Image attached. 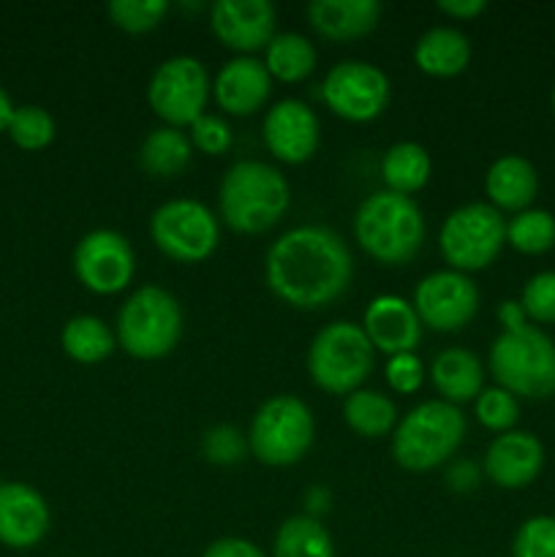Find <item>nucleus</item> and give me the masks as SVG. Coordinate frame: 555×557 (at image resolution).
<instances>
[{
  "mask_svg": "<svg viewBox=\"0 0 555 557\" xmlns=\"http://www.w3.org/2000/svg\"><path fill=\"white\" fill-rule=\"evenodd\" d=\"M506 245V221L490 201H471L446 215L439 248L449 270L479 272L493 264Z\"/></svg>",
  "mask_w": 555,
  "mask_h": 557,
  "instance_id": "nucleus-9",
  "label": "nucleus"
},
{
  "mask_svg": "<svg viewBox=\"0 0 555 557\" xmlns=\"http://www.w3.org/2000/svg\"><path fill=\"white\" fill-rule=\"evenodd\" d=\"M264 275L278 299L299 310H319L346 292L354 261L341 234L308 223L281 234L270 245Z\"/></svg>",
  "mask_w": 555,
  "mask_h": 557,
  "instance_id": "nucleus-1",
  "label": "nucleus"
},
{
  "mask_svg": "<svg viewBox=\"0 0 555 557\" xmlns=\"http://www.w3.org/2000/svg\"><path fill=\"white\" fill-rule=\"evenodd\" d=\"M278 11L270 0H218L210 9V30L234 52H259L275 38Z\"/></svg>",
  "mask_w": 555,
  "mask_h": 557,
  "instance_id": "nucleus-15",
  "label": "nucleus"
},
{
  "mask_svg": "<svg viewBox=\"0 0 555 557\" xmlns=\"http://www.w3.org/2000/svg\"><path fill=\"white\" fill-rule=\"evenodd\" d=\"M354 237L381 264H408L424 243V215L411 196L375 190L354 215Z\"/></svg>",
  "mask_w": 555,
  "mask_h": 557,
  "instance_id": "nucleus-3",
  "label": "nucleus"
},
{
  "mask_svg": "<svg viewBox=\"0 0 555 557\" xmlns=\"http://www.w3.org/2000/svg\"><path fill=\"white\" fill-rule=\"evenodd\" d=\"M201 557H267V555L261 553L254 542H248V539L226 536V539H215Z\"/></svg>",
  "mask_w": 555,
  "mask_h": 557,
  "instance_id": "nucleus-40",
  "label": "nucleus"
},
{
  "mask_svg": "<svg viewBox=\"0 0 555 557\" xmlns=\"http://www.w3.org/2000/svg\"><path fill=\"white\" fill-rule=\"evenodd\" d=\"M430 152L417 141H397L386 150L381 161V177H384L386 190L400 196H411L430 183Z\"/></svg>",
  "mask_w": 555,
  "mask_h": 557,
  "instance_id": "nucleus-25",
  "label": "nucleus"
},
{
  "mask_svg": "<svg viewBox=\"0 0 555 557\" xmlns=\"http://www.w3.org/2000/svg\"><path fill=\"white\" fill-rule=\"evenodd\" d=\"M136 270L134 248L114 228H96L85 234L74 250V272L92 294H120Z\"/></svg>",
  "mask_w": 555,
  "mask_h": 557,
  "instance_id": "nucleus-14",
  "label": "nucleus"
},
{
  "mask_svg": "<svg viewBox=\"0 0 555 557\" xmlns=\"http://www.w3.org/2000/svg\"><path fill=\"white\" fill-rule=\"evenodd\" d=\"M411 305L430 330L457 332L477 315L479 288L466 272L439 270L417 283Z\"/></svg>",
  "mask_w": 555,
  "mask_h": 557,
  "instance_id": "nucleus-13",
  "label": "nucleus"
},
{
  "mask_svg": "<svg viewBox=\"0 0 555 557\" xmlns=\"http://www.w3.org/2000/svg\"><path fill=\"white\" fill-rule=\"evenodd\" d=\"M381 11L379 0H313L308 5V20L321 38L354 41L375 30Z\"/></svg>",
  "mask_w": 555,
  "mask_h": 557,
  "instance_id": "nucleus-21",
  "label": "nucleus"
},
{
  "mask_svg": "<svg viewBox=\"0 0 555 557\" xmlns=\"http://www.w3.org/2000/svg\"><path fill=\"white\" fill-rule=\"evenodd\" d=\"M544 466L542 441L526 430L495 435L484 451V476L504 490H522L536 482Z\"/></svg>",
  "mask_w": 555,
  "mask_h": 557,
  "instance_id": "nucleus-17",
  "label": "nucleus"
},
{
  "mask_svg": "<svg viewBox=\"0 0 555 557\" xmlns=\"http://www.w3.org/2000/svg\"><path fill=\"white\" fill-rule=\"evenodd\" d=\"M183 335V310L161 286H141L118 313L120 348L134 359H161L174 351Z\"/></svg>",
  "mask_w": 555,
  "mask_h": 557,
  "instance_id": "nucleus-7",
  "label": "nucleus"
},
{
  "mask_svg": "<svg viewBox=\"0 0 555 557\" xmlns=\"http://www.w3.org/2000/svg\"><path fill=\"white\" fill-rule=\"evenodd\" d=\"M362 330L375 351L386 357L395 354H414L422 341V321L408 299L397 294H381L368 305L362 319Z\"/></svg>",
  "mask_w": 555,
  "mask_h": 557,
  "instance_id": "nucleus-18",
  "label": "nucleus"
},
{
  "mask_svg": "<svg viewBox=\"0 0 555 557\" xmlns=\"http://www.w3.org/2000/svg\"><path fill=\"white\" fill-rule=\"evenodd\" d=\"M488 9L484 0H441L439 11H444L452 20H477Z\"/></svg>",
  "mask_w": 555,
  "mask_h": 557,
  "instance_id": "nucleus-41",
  "label": "nucleus"
},
{
  "mask_svg": "<svg viewBox=\"0 0 555 557\" xmlns=\"http://www.w3.org/2000/svg\"><path fill=\"white\" fill-rule=\"evenodd\" d=\"M506 245L526 256H542L555 248V218L547 210H522L506 221Z\"/></svg>",
  "mask_w": 555,
  "mask_h": 557,
  "instance_id": "nucleus-31",
  "label": "nucleus"
},
{
  "mask_svg": "<svg viewBox=\"0 0 555 557\" xmlns=\"http://www.w3.org/2000/svg\"><path fill=\"white\" fill-rule=\"evenodd\" d=\"M272 557H335L332 536L319 520L308 515L288 517L275 533Z\"/></svg>",
  "mask_w": 555,
  "mask_h": 557,
  "instance_id": "nucleus-29",
  "label": "nucleus"
},
{
  "mask_svg": "<svg viewBox=\"0 0 555 557\" xmlns=\"http://www.w3.org/2000/svg\"><path fill=\"white\" fill-rule=\"evenodd\" d=\"M484 194L495 210L522 212L531 210L539 194V174L533 163L522 156H501L490 163L484 174Z\"/></svg>",
  "mask_w": 555,
  "mask_h": 557,
  "instance_id": "nucleus-22",
  "label": "nucleus"
},
{
  "mask_svg": "<svg viewBox=\"0 0 555 557\" xmlns=\"http://www.w3.org/2000/svg\"><path fill=\"white\" fill-rule=\"evenodd\" d=\"M488 364L495 384L515 397L555 395V341L539 326L501 332L490 346Z\"/></svg>",
  "mask_w": 555,
  "mask_h": 557,
  "instance_id": "nucleus-5",
  "label": "nucleus"
},
{
  "mask_svg": "<svg viewBox=\"0 0 555 557\" xmlns=\"http://www.w3.org/2000/svg\"><path fill=\"white\" fill-rule=\"evenodd\" d=\"M550 101H553V112H555V87H553V98H550Z\"/></svg>",
  "mask_w": 555,
  "mask_h": 557,
  "instance_id": "nucleus-44",
  "label": "nucleus"
},
{
  "mask_svg": "<svg viewBox=\"0 0 555 557\" xmlns=\"http://www.w3.org/2000/svg\"><path fill=\"white\" fill-rule=\"evenodd\" d=\"M343 419L348 428L365 438H381L397 422L395 403L375 389H357L343 403Z\"/></svg>",
  "mask_w": 555,
  "mask_h": 557,
  "instance_id": "nucleus-30",
  "label": "nucleus"
},
{
  "mask_svg": "<svg viewBox=\"0 0 555 557\" xmlns=\"http://www.w3.org/2000/svg\"><path fill=\"white\" fill-rule=\"evenodd\" d=\"M414 63L422 74L441 76V79L457 76L471 63V41L457 27H430L414 47Z\"/></svg>",
  "mask_w": 555,
  "mask_h": 557,
  "instance_id": "nucleus-24",
  "label": "nucleus"
},
{
  "mask_svg": "<svg viewBox=\"0 0 555 557\" xmlns=\"http://www.w3.org/2000/svg\"><path fill=\"white\" fill-rule=\"evenodd\" d=\"M498 321H501V326H504V332H515V330H522V326H528L526 310H522V305L515 302V299H506V302H501Z\"/></svg>",
  "mask_w": 555,
  "mask_h": 557,
  "instance_id": "nucleus-42",
  "label": "nucleus"
},
{
  "mask_svg": "<svg viewBox=\"0 0 555 557\" xmlns=\"http://www.w3.org/2000/svg\"><path fill=\"white\" fill-rule=\"evenodd\" d=\"M272 90V76L261 60L243 54L221 65L212 82V96L215 103L226 114L234 117H248L256 109L264 107Z\"/></svg>",
  "mask_w": 555,
  "mask_h": 557,
  "instance_id": "nucleus-19",
  "label": "nucleus"
},
{
  "mask_svg": "<svg viewBox=\"0 0 555 557\" xmlns=\"http://www.w3.org/2000/svg\"><path fill=\"white\" fill-rule=\"evenodd\" d=\"M466 438V417L446 400H424L400 419L392 435V457L411 473L444 466Z\"/></svg>",
  "mask_w": 555,
  "mask_h": 557,
  "instance_id": "nucleus-4",
  "label": "nucleus"
},
{
  "mask_svg": "<svg viewBox=\"0 0 555 557\" xmlns=\"http://www.w3.org/2000/svg\"><path fill=\"white\" fill-rule=\"evenodd\" d=\"M511 557H555V517H528L517 528Z\"/></svg>",
  "mask_w": 555,
  "mask_h": 557,
  "instance_id": "nucleus-35",
  "label": "nucleus"
},
{
  "mask_svg": "<svg viewBox=\"0 0 555 557\" xmlns=\"http://www.w3.org/2000/svg\"><path fill=\"white\" fill-rule=\"evenodd\" d=\"M264 65L272 79L303 82L316 69V47L299 33H275L264 49Z\"/></svg>",
  "mask_w": 555,
  "mask_h": 557,
  "instance_id": "nucleus-28",
  "label": "nucleus"
},
{
  "mask_svg": "<svg viewBox=\"0 0 555 557\" xmlns=\"http://www.w3.org/2000/svg\"><path fill=\"white\" fill-rule=\"evenodd\" d=\"M9 136L22 150H44L54 139V120L41 107H16L11 114Z\"/></svg>",
  "mask_w": 555,
  "mask_h": 557,
  "instance_id": "nucleus-33",
  "label": "nucleus"
},
{
  "mask_svg": "<svg viewBox=\"0 0 555 557\" xmlns=\"http://www.w3.org/2000/svg\"><path fill=\"white\" fill-rule=\"evenodd\" d=\"M288 199L286 177L264 161L232 163L218 188L223 223L239 234H261L275 226L286 215Z\"/></svg>",
  "mask_w": 555,
  "mask_h": 557,
  "instance_id": "nucleus-2",
  "label": "nucleus"
},
{
  "mask_svg": "<svg viewBox=\"0 0 555 557\" xmlns=\"http://www.w3.org/2000/svg\"><path fill=\"white\" fill-rule=\"evenodd\" d=\"M430 381L439 389L441 400L452 403H468L477 400L479 392L484 389V368L479 357L468 348H446L430 364Z\"/></svg>",
  "mask_w": 555,
  "mask_h": 557,
  "instance_id": "nucleus-23",
  "label": "nucleus"
},
{
  "mask_svg": "<svg viewBox=\"0 0 555 557\" xmlns=\"http://www.w3.org/2000/svg\"><path fill=\"white\" fill-rule=\"evenodd\" d=\"M150 237L163 256L183 264H196L218 248V218L196 199H172L150 218Z\"/></svg>",
  "mask_w": 555,
  "mask_h": 557,
  "instance_id": "nucleus-11",
  "label": "nucleus"
},
{
  "mask_svg": "<svg viewBox=\"0 0 555 557\" xmlns=\"http://www.w3.org/2000/svg\"><path fill=\"white\" fill-rule=\"evenodd\" d=\"M49 506L27 484H0V544L30 549L47 536Z\"/></svg>",
  "mask_w": 555,
  "mask_h": 557,
  "instance_id": "nucleus-20",
  "label": "nucleus"
},
{
  "mask_svg": "<svg viewBox=\"0 0 555 557\" xmlns=\"http://www.w3.org/2000/svg\"><path fill=\"white\" fill-rule=\"evenodd\" d=\"M264 145L278 161L305 163L319 150L321 128L313 109L299 98H283L264 114Z\"/></svg>",
  "mask_w": 555,
  "mask_h": 557,
  "instance_id": "nucleus-16",
  "label": "nucleus"
},
{
  "mask_svg": "<svg viewBox=\"0 0 555 557\" xmlns=\"http://www.w3.org/2000/svg\"><path fill=\"white\" fill-rule=\"evenodd\" d=\"M386 384L397 395H414L424 384V364L417 354H395L386 359Z\"/></svg>",
  "mask_w": 555,
  "mask_h": 557,
  "instance_id": "nucleus-39",
  "label": "nucleus"
},
{
  "mask_svg": "<svg viewBox=\"0 0 555 557\" xmlns=\"http://www.w3.org/2000/svg\"><path fill=\"white\" fill-rule=\"evenodd\" d=\"M190 156H194L190 136H185L180 128H172V125H161V128L150 131L141 141L139 166L156 177H177L190 163Z\"/></svg>",
  "mask_w": 555,
  "mask_h": 557,
  "instance_id": "nucleus-26",
  "label": "nucleus"
},
{
  "mask_svg": "<svg viewBox=\"0 0 555 557\" xmlns=\"http://www.w3.org/2000/svg\"><path fill=\"white\" fill-rule=\"evenodd\" d=\"M373 354L362 324L332 321L316 332L308 348V373L313 384L326 395H351L362 389L365 379L373 373Z\"/></svg>",
  "mask_w": 555,
  "mask_h": 557,
  "instance_id": "nucleus-6",
  "label": "nucleus"
},
{
  "mask_svg": "<svg viewBox=\"0 0 555 557\" xmlns=\"http://www.w3.org/2000/svg\"><path fill=\"white\" fill-rule=\"evenodd\" d=\"M14 109L16 107L11 103L9 92L0 87V134H3V131H9V123H11V114H14Z\"/></svg>",
  "mask_w": 555,
  "mask_h": 557,
  "instance_id": "nucleus-43",
  "label": "nucleus"
},
{
  "mask_svg": "<svg viewBox=\"0 0 555 557\" xmlns=\"http://www.w3.org/2000/svg\"><path fill=\"white\" fill-rule=\"evenodd\" d=\"M107 14L120 30L147 33L161 25L163 16L169 14V3L166 0H112Z\"/></svg>",
  "mask_w": 555,
  "mask_h": 557,
  "instance_id": "nucleus-34",
  "label": "nucleus"
},
{
  "mask_svg": "<svg viewBox=\"0 0 555 557\" xmlns=\"http://www.w3.org/2000/svg\"><path fill=\"white\" fill-rule=\"evenodd\" d=\"M316 422L308 403L294 395H278L261 403L248 430V451L270 468H286L303 460L313 444Z\"/></svg>",
  "mask_w": 555,
  "mask_h": 557,
  "instance_id": "nucleus-8",
  "label": "nucleus"
},
{
  "mask_svg": "<svg viewBox=\"0 0 555 557\" xmlns=\"http://www.w3.org/2000/svg\"><path fill=\"white\" fill-rule=\"evenodd\" d=\"M212 82L201 60L190 54H174L163 60L147 85V103L172 128L194 125L205 114Z\"/></svg>",
  "mask_w": 555,
  "mask_h": 557,
  "instance_id": "nucleus-10",
  "label": "nucleus"
},
{
  "mask_svg": "<svg viewBox=\"0 0 555 557\" xmlns=\"http://www.w3.org/2000/svg\"><path fill=\"white\" fill-rule=\"evenodd\" d=\"M232 125L218 114H201L194 125H190V145L205 156H223L232 147Z\"/></svg>",
  "mask_w": 555,
  "mask_h": 557,
  "instance_id": "nucleus-38",
  "label": "nucleus"
},
{
  "mask_svg": "<svg viewBox=\"0 0 555 557\" xmlns=\"http://www.w3.org/2000/svg\"><path fill=\"white\" fill-rule=\"evenodd\" d=\"M201 451L215 466H234V462H243L245 455H248V438L237 428L218 424V428H210L205 433Z\"/></svg>",
  "mask_w": 555,
  "mask_h": 557,
  "instance_id": "nucleus-36",
  "label": "nucleus"
},
{
  "mask_svg": "<svg viewBox=\"0 0 555 557\" xmlns=\"http://www.w3.org/2000/svg\"><path fill=\"white\" fill-rule=\"evenodd\" d=\"M63 351L69 354L74 362L79 364H98L114 351L118 346V337L114 332L103 324L96 315H74L69 324L63 326Z\"/></svg>",
  "mask_w": 555,
  "mask_h": 557,
  "instance_id": "nucleus-27",
  "label": "nucleus"
},
{
  "mask_svg": "<svg viewBox=\"0 0 555 557\" xmlns=\"http://www.w3.org/2000/svg\"><path fill=\"white\" fill-rule=\"evenodd\" d=\"M473 413H477L482 428L501 435L515 430L517 419H520V403L511 392L501 389V386H490V389L479 392V397L473 400Z\"/></svg>",
  "mask_w": 555,
  "mask_h": 557,
  "instance_id": "nucleus-32",
  "label": "nucleus"
},
{
  "mask_svg": "<svg viewBox=\"0 0 555 557\" xmlns=\"http://www.w3.org/2000/svg\"><path fill=\"white\" fill-rule=\"evenodd\" d=\"M321 98L337 117L348 123H368L390 103V79L379 65L365 60H341L326 71Z\"/></svg>",
  "mask_w": 555,
  "mask_h": 557,
  "instance_id": "nucleus-12",
  "label": "nucleus"
},
{
  "mask_svg": "<svg viewBox=\"0 0 555 557\" xmlns=\"http://www.w3.org/2000/svg\"><path fill=\"white\" fill-rule=\"evenodd\" d=\"M520 305L536 324H555V270L533 275L522 288Z\"/></svg>",
  "mask_w": 555,
  "mask_h": 557,
  "instance_id": "nucleus-37",
  "label": "nucleus"
}]
</instances>
